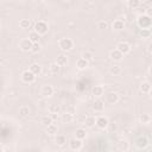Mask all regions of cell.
Here are the masks:
<instances>
[{
    "label": "cell",
    "instance_id": "17",
    "mask_svg": "<svg viewBox=\"0 0 152 152\" xmlns=\"http://www.w3.org/2000/svg\"><path fill=\"white\" fill-rule=\"evenodd\" d=\"M84 126L88 128H93L94 126H96V118L94 115H88L84 118Z\"/></svg>",
    "mask_w": 152,
    "mask_h": 152
},
{
    "label": "cell",
    "instance_id": "12",
    "mask_svg": "<svg viewBox=\"0 0 152 152\" xmlns=\"http://www.w3.org/2000/svg\"><path fill=\"white\" fill-rule=\"evenodd\" d=\"M109 58H110V61H113V62H120V61H122L124 55H122L119 50L113 49V50L109 51Z\"/></svg>",
    "mask_w": 152,
    "mask_h": 152
},
{
    "label": "cell",
    "instance_id": "23",
    "mask_svg": "<svg viewBox=\"0 0 152 152\" xmlns=\"http://www.w3.org/2000/svg\"><path fill=\"white\" fill-rule=\"evenodd\" d=\"M48 112L52 115H58V114H61V106L56 104V103H52L48 107Z\"/></svg>",
    "mask_w": 152,
    "mask_h": 152
},
{
    "label": "cell",
    "instance_id": "2",
    "mask_svg": "<svg viewBox=\"0 0 152 152\" xmlns=\"http://www.w3.org/2000/svg\"><path fill=\"white\" fill-rule=\"evenodd\" d=\"M74 40L71 38H68V37H64V38H61L58 40V48L62 52H69L74 49Z\"/></svg>",
    "mask_w": 152,
    "mask_h": 152
},
{
    "label": "cell",
    "instance_id": "28",
    "mask_svg": "<svg viewBox=\"0 0 152 152\" xmlns=\"http://www.w3.org/2000/svg\"><path fill=\"white\" fill-rule=\"evenodd\" d=\"M61 120H62L63 124H70L74 120V115L70 114V113H68V112H65V113L61 114Z\"/></svg>",
    "mask_w": 152,
    "mask_h": 152
},
{
    "label": "cell",
    "instance_id": "6",
    "mask_svg": "<svg viewBox=\"0 0 152 152\" xmlns=\"http://www.w3.org/2000/svg\"><path fill=\"white\" fill-rule=\"evenodd\" d=\"M20 78H21V81H23L24 83H28V84H30V83H33V82L36 81L37 76L33 75V74L27 69V70H24V71L21 72Z\"/></svg>",
    "mask_w": 152,
    "mask_h": 152
},
{
    "label": "cell",
    "instance_id": "13",
    "mask_svg": "<svg viewBox=\"0 0 152 152\" xmlns=\"http://www.w3.org/2000/svg\"><path fill=\"white\" fill-rule=\"evenodd\" d=\"M91 94H93L96 99H101V97L103 96V94H104V87H103L102 84H97V86L93 87Z\"/></svg>",
    "mask_w": 152,
    "mask_h": 152
},
{
    "label": "cell",
    "instance_id": "22",
    "mask_svg": "<svg viewBox=\"0 0 152 152\" xmlns=\"http://www.w3.org/2000/svg\"><path fill=\"white\" fill-rule=\"evenodd\" d=\"M121 72H122V69H121L120 65L113 64V65L109 66V74H110L112 76H119Z\"/></svg>",
    "mask_w": 152,
    "mask_h": 152
},
{
    "label": "cell",
    "instance_id": "32",
    "mask_svg": "<svg viewBox=\"0 0 152 152\" xmlns=\"http://www.w3.org/2000/svg\"><path fill=\"white\" fill-rule=\"evenodd\" d=\"M59 70H61V66H59L56 62L50 63V65H49V71H50L52 75H57V74L59 72Z\"/></svg>",
    "mask_w": 152,
    "mask_h": 152
},
{
    "label": "cell",
    "instance_id": "31",
    "mask_svg": "<svg viewBox=\"0 0 152 152\" xmlns=\"http://www.w3.org/2000/svg\"><path fill=\"white\" fill-rule=\"evenodd\" d=\"M27 38L34 44V43H39V39H40V36L36 32V31H31V32H28V36H27Z\"/></svg>",
    "mask_w": 152,
    "mask_h": 152
},
{
    "label": "cell",
    "instance_id": "10",
    "mask_svg": "<svg viewBox=\"0 0 152 152\" xmlns=\"http://www.w3.org/2000/svg\"><path fill=\"white\" fill-rule=\"evenodd\" d=\"M109 126V120L104 115H100L96 118V127L99 129H106Z\"/></svg>",
    "mask_w": 152,
    "mask_h": 152
},
{
    "label": "cell",
    "instance_id": "9",
    "mask_svg": "<svg viewBox=\"0 0 152 152\" xmlns=\"http://www.w3.org/2000/svg\"><path fill=\"white\" fill-rule=\"evenodd\" d=\"M55 93V88L51 86V84H44L42 88H40V95L43 97H51Z\"/></svg>",
    "mask_w": 152,
    "mask_h": 152
},
{
    "label": "cell",
    "instance_id": "8",
    "mask_svg": "<svg viewBox=\"0 0 152 152\" xmlns=\"http://www.w3.org/2000/svg\"><path fill=\"white\" fill-rule=\"evenodd\" d=\"M116 50H119L124 56L125 55H127V53H129L131 52V50H132V48H131V44L129 43H127V42H119L118 44H116V48H115Z\"/></svg>",
    "mask_w": 152,
    "mask_h": 152
},
{
    "label": "cell",
    "instance_id": "4",
    "mask_svg": "<svg viewBox=\"0 0 152 152\" xmlns=\"http://www.w3.org/2000/svg\"><path fill=\"white\" fill-rule=\"evenodd\" d=\"M150 141H148V138L146 135H138L134 140V145L139 148V150H142V148H146L148 146Z\"/></svg>",
    "mask_w": 152,
    "mask_h": 152
},
{
    "label": "cell",
    "instance_id": "18",
    "mask_svg": "<svg viewBox=\"0 0 152 152\" xmlns=\"http://www.w3.org/2000/svg\"><path fill=\"white\" fill-rule=\"evenodd\" d=\"M28 70H30L33 75L39 76V75L42 74V65L38 64V63H32V64L28 66Z\"/></svg>",
    "mask_w": 152,
    "mask_h": 152
},
{
    "label": "cell",
    "instance_id": "21",
    "mask_svg": "<svg viewBox=\"0 0 152 152\" xmlns=\"http://www.w3.org/2000/svg\"><path fill=\"white\" fill-rule=\"evenodd\" d=\"M55 144L57 146H59V147L64 146L66 144V137L64 134H57V135H55Z\"/></svg>",
    "mask_w": 152,
    "mask_h": 152
},
{
    "label": "cell",
    "instance_id": "37",
    "mask_svg": "<svg viewBox=\"0 0 152 152\" xmlns=\"http://www.w3.org/2000/svg\"><path fill=\"white\" fill-rule=\"evenodd\" d=\"M82 58H84L86 61L90 62V61H93L94 55H93V52H90V51H84V52L82 53Z\"/></svg>",
    "mask_w": 152,
    "mask_h": 152
},
{
    "label": "cell",
    "instance_id": "16",
    "mask_svg": "<svg viewBox=\"0 0 152 152\" xmlns=\"http://www.w3.org/2000/svg\"><path fill=\"white\" fill-rule=\"evenodd\" d=\"M152 89V86L148 81H142L140 84H139V90L142 93V94H148Z\"/></svg>",
    "mask_w": 152,
    "mask_h": 152
},
{
    "label": "cell",
    "instance_id": "30",
    "mask_svg": "<svg viewBox=\"0 0 152 152\" xmlns=\"http://www.w3.org/2000/svg\"><path fill=\"white\" fill-rule=\"evenodd\" d=\"M57 132H58V126L56 124H51L50 126L46 127V133L49 135H57Z\"/></svg>",
    "mask_w": 152,
    "mask_h": 152
},
{
    "label": "cell",
    "instance_id": "42",
    "mask_svg": "<svg viewBox=\"0 0 152 152\" xmlns=\"http://www.w3.org/2000/svg\"><path fill=\"white\" fill-rule=\"evenodd\" d=\"M148 95H150V97H151V99H152V89H151V91H150V93H148Z\"/></svg>",
    "mask_w": 152,
    "mask_h": 152
},
{
    "label": "cell",
    "instance_id": "38",
    "mask_svg": "<svg viewBox=\"0 0 152 152\" xmlns=\"http://www.w3.org/2000/svg\"><path fill=\"white\" fill-rule=\"evenodd\" d=\"M40 50H42V46H40V44H39V43H34V44H33V46H32V50H31V52H33V53H38Z\"/></svg>",
    "mask_w": 152,
    "mask_h": 152
},
{
    "label": "cell",
    "instance_id": "7",
    "mask_svg": "<svg viewBox=\"0 0 152 152\" xmlns=\"http://www.w3.org/2000/svg\"><path fill=\"white\" fill-rule=\"evenodd\" d=\"M68 145H69V148H70L71 151H80V150L82 148V146H83V142H82V140L76 139V138L74 137V138H71V139L68 141Z\"/></svg>",
    "mask_w": 152,
    "mask_h": 152
},
{
    "label": "cell",
    "instance_id": "36",
    "mask_svg": "<svg viewBox=\"0 0 152 152\" xmlns=\"http://www.w3.org/2000/svg\"><path fill=\"white\" fill-rule=\"evenodd\" d=\"M139 36L142 39H147L151 37V30H140L139 31Z\"/></svg>",
    "mask_w": 152,
    "mask_h": 152
},
{
    "label": "cell",
    "instance_id": "19",
    "mask_svg": "<svg viewBox=\"0 0 152 152\" xmlns=\"http://www.w3.org/2000/svg\"><path fill=\"white\" fill-rule=\"evenodd\" d=\"M75 138L83 141L87 138V131H86V128H83V127L76 128V131H75Z\"/></svg>",
    "mask_w": 152,
    "mask_h": 152
},
{
    "label": "cell",
    "instance_id": "24",
    "mask_svg": "<svg viewBox=\"0 0 152 152\" xmlns=\"http://www.w3.org/2000/svg\"><path fill=\"white\" fill-rule=\"evenodd\" d=\"M40 124H42L43 126L48 127V126H50L51 124H53V118H52L50 114H48V115H43L42 119H40Z\"/></svg>",
    "mask_w": 152,
    "mask_h": 152
},
{
    "label": "cell",
    "instance_id": "27",
    "mask_svg": "<svg viewBox=\"0 0 152 152\" xmlns=\"http://www.w3.org/2000/svg\"><path fill=\"white\" fill-rule=\"evenodd\" d=\"M151 120H152V118H151V115L147 114V113H142V114H140V116H139V122L142 124V125H148V124L151 122Z\"/></svg>",
    "mask_w": 152,
    "mask_h": 152
},
{
    "label": "cell",
    "instance_id": "25",
    "mask_svg": "<svg viewBox=\"0 0 152 152\" xmlns=\"http://www.w3.org/2000/svg\"><path fill=\"white\" fill-rule=\"evenodd\" d=\"M18 113H19V115L21 116V118H27L28 115H30V113H31V110H30V107L28 106H20L19 107V110H18Z\"/></svg>",
    "mask_w": 152,
    "mask_h": 152
},
{
    "label": "cell",
    "instance_id": "26",
    "mask_svg": "<svg viewBox=\"0 0 152 152\" xmlns=\"http://www.w3.org/2000/svg\"><path fill=\"white\" fill-rule=\"evenodd\" d=\"M56 63L59 65V66H63V65H66L68 63V56L65 53H61L57 56V59H56Z\"/></svg>",
    "mask_w": 152,
    "mask_h": 152
},
{
    "label": "cell",
    "instance_id": "20",
    "mask_svg": "<svg viewBox=\"0 0 152 152\" xmlns=\"http://www.w3.org/2000/svg\"><path fill=\"white\" fill-rule=\"evenodd\" d=\"M89 66V62L88 61H86L84 58H78L77 61H76V68L78 69V70H86L87 68Z\"/></svg>",
    "mask_w": 152,
    "mask_h": 152
},
{
    "label": "cell",
    "instance_id": "39",
    "mask_svg": "<svg viewBox=\"0 0 152 152\" xmlns=\"http://www.w3.org/2000/svg\"><path fill=\"white\" fill-rule=\"evenodd\" d=\"M145 14L152 19V5H151V6H148V7L145 10Z\"/></svg>",
    "mask_w": 152,
    "mask_h": 152
},
{
    "label": "cell",
    "instance_id": "15",
    "mask_svg": "<svg viewBox=\"0 0 152 152\" xmlns=\"http://www.w3.org/2000/svg\"><path fill=\"white\" fill-rule=\"evenodd\" d=\"M112 28H113V31H116V32H119V31H122L124 28H125V21H122L121 19H115V20H113V23H112Z\"/></svg>",
    "mask_w": 152,
    "mask_h": 152
},
{
    "label": "cell",
    "instance_id": "40",
    "mask_svg": "<svg viewBox=\"0 0 152 152\" xmlns=\"http://www.w3.org/2000/svg\"><path fill=\"white\" fill-rule=\"evenodd\" d=\"M147 51L152 55V42H151V43H148V45H147Z\"/></svg>",
    "mask_w": 152,
    "mask_h": 152
},
{
    "label": "cell",
    "instance_id": "14",
    "mask_svg": "<svg viewBox=\"0 0 152 152\" xmlns=\"http://www.w3.org/2000/svg\"><path fill=\"white\" fill-rule=\"evenodd\" d=\"M93 109L97 113H101L103 109H104V101L101 100V99H95V101L93 102Z\"/></svg>",
    "mask_w": 152,
    "mask_h": 152
},
{
    "label": "cell",
    "instance_id": "11",
    "mask_svg": "<svg viewBox=\"0 0 152 152\" xmlns=\"http://www.w3.org/2000/svg\"><path fill=\"white\" fill-rule=\"evenodd\" d=\"M106 101L110 104H116L120 101V95L116 91H110L106 95Z\"/></svg>",
    "mask_w": 152,
    "mask_h": 152
},
{
    "label": "cell",
    "instance_id": "1",
    "mask_svg": "<svg viewBox=\"0 0 152 152\" xmlns=\"http://www.w3.org/2000/svg\"><path fill=\"white\" fill-rule=\"evenodd\" d=\"M137 25L140 30H151L152 28V19L146 14H140L137 18Z\"/></svg>",
    "mask_w": 152,
    "mask_h": 152
},
{
    "label": "cell",
    "instance_id": "33",
    "mask_svg": "<svg viewBox=\"0 0 152 152\" xmlns=\"http://www.w3.org/2000/svg\"><path fill=\"white\" fill-rule=\"evenodd\" d=\"M126 5H127L131 10H134V8H137V7L140 6V1H139V0H128V1L126 2Z\"/></svg>",
    "mask_w": 152,
    "mask_h": 152
},
{
    "label": "cell",
    "instance_id": "41",
    "mask_svg": "<svg viewBox=\"0 0 152 152\" xmlns=\"http://www.w3.org/2000/svg\"><path fill=\"white\" fill-rule=\"evenodd\" d=\"M148 72H150V75L152 76V64L150 65V68H148Z\"/></svg>",
    "mask_w": 152,
    "mask_h": 152
},
{
    "label": "cell",
    "instance_id": "34",
    "mask_svg": "<svg viewBox=\"0 0 152 152\" xmlns=\"http://www.w3.org/2000/svg\"><path fill=\"white\" fill-rule=\"evenodd\" d=\"M30 24H31V21L28 19H20L19 20V27L23 28V30L28 28L30 27Z\"/></svg>",
    "mask_w": 152,
    "mask_h": 152
},
{
    "label": "cell",
    "instance_id": "3",
    "mask_svg": "<svg viewBox=\"0 0 152 152\" xmlns=\"http://www.w3.org/2000/svg\"><path fill=\"white\" fill-rule=\"evenodd\" d=\"M33 31H36L39 36H44V34L48 33V31H49V24H48L45 20H38V21H36V24H34Z\"/></svg>",
    "mask_w": 152,
    "mask_h": 152
},
{
    "label": "cell",
    "instance_id": "29",
    "mask_svg": "<svg viewBox=\"0 0 152 152\" xmlns=\"http://www.w3.org/2000/svg\"><path fill=\"white\" fill-rule=\"evenodd\" d=\"M118 147H119V150H121L122 152H126V151H128V148H129V142H128L126 139H121V140H119V142H118Z\"/></svg>",
    "mask_w": 152,
    "mask_h": 152
},
{
    "label": "cell",
    "instance_id": "5",
    "mask_svg": "<svg viewBox=\"0 0 152 152\" xmlns=\"http://www.w3.org/2000/svg\"><path fill=\"white\" fill-rule=\"evenodd\" d=\"M19 49L24 52H27V51H31L32 50V46H33V43L26 37V38H21L19 40V44H18Z\"/></svg>",
    "mask_w": 152,
    "mask_h": 152
},
{
    "label": "cell",
    "instance_id": "35",
    "mask_svg": "<svg viewBox=\"0 0 152 152\" xmlns=\"http://www.w3.org/2000/svg\"><path fill=\"white\" fill-rule=\"evenodd\" d=\"M96 27L99 30H106V28H108V23L106 20H99L96 23Z\"/></svg>",
    "mask_w": 152,
    "mask_h": 152
}]
</instances>
